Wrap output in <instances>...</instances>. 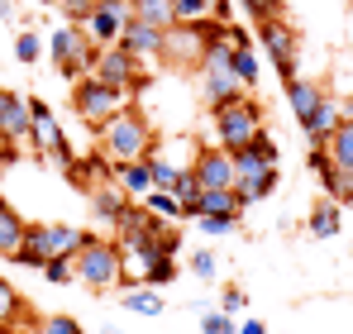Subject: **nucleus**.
<instances>
[{"label": "nucleus", "instance_id": "nucleus-47", "mask_svg": "<svg viewBox=\"0 0 353 334\" xmlns=\"http://www.w3.org/2000/svg\"><path fill=\"white\" fill-rule=\"evenodd\" d=\"M10 96H14V91H5V86H0V119H5V106H10Z\"/></svg>", "mask_w": 353, "mask_h": 334}, {"label": "nucleus", "instance_id": "nucleus-41", "mask_svg": "<svg viewBox=\"0 0 353 334\" xmlns=\"http://www.w3.org/2000/svg\"><path fill=\"white\" fill-rule=\"evenodd\" d=\"M215 10V0H176V19H205Z\"/></svg>", "mask_w": 353, "mask_h": 334}, {"label": "nucleus", "instance_id": "nucleus-49", "mask_svg": "<svg viewBox=\"0 0 353 334\" xmlns=\"http://www.w3.org/2000/svg\"><path fill=\"white\" fill-rule=\"evenodd\" d=\"M101 334H115V330H101Z\"/></svg>", "mask_w": 353, "mask_h": 334}, {"label": "nucleus", "instance_id": "nucleus-21", "mask_svg": "<svg viewBox=\"0 0 353 334\" xmlns=\"http://www.w3.org/2000/svg\"><path fill=\"white\" fill-rule=\"evenodd\" d=\"M243 210H248V206L239 201L234 186H225V191H201V201H196V220H201V215H234L239 220Z\"/></svg>", "mask_w": 353, "mask_h": 334}, {"label": "nucleus", "instance_id": "nucleus-6", "mask_svg": "<svg viewBox=\"0 0 353 334\" xmlns=\"http://www.w3.org/2000/svg\"><path fill=\"white\" fill-rule=\"evenodd\" d=\"M96 53H101V48L86 39L81 24H62V29H53V39H48V57H53V67H58L62 77H72V81L91 77Z\"/></svg>", "mask_w": 353, "mask_h": 334}, {"label": "nucleus", "instance_id": "nucleus-11", "mask_svg": "<svg viewBox=\"0 0 353 334\" xmlns=\"http://www.w3.org/2000/svg\"><path fill=\"white\" fill-rule=\"evenodd\" d=\"M91 77L110 81V86H119V91H139V86H143V57H134L129 48H119V43H105V48L96 53Z\"/></svg>", "mask_w": 353, "mask_h": 334}, {"label": "nucleus", "instance_id": "nucleus-15", "mask_svg": "<svg viewBox=\"0 0 353 334\" xmlns=\"http://www.w3.org/2000/svg\"><path fill=\"white\" fill-rule=\"evenodd\" d=\"M163 34L168 29H153V24H143V19H129L124 24V34H119V48H129L134 57H163Z\"/></svg>", "mask_w": 353, "mask_h": 334}, {"label": "nucleus", "instance_id": "nucleus-19", "mask_svg": "<svg viewBox=\"0 0 353 334\" xmlns=\"http://www.w3.org/2000/svg\"><path fill=\"white\" fill-rule=\"evenodd\" d=\"M29 124H34V115H29V96H10L5 119H0V134L14 139V144L24 148V144H29Z\"/></svg>", "mask_w": 353, "mask_h": 334}, {"label": "nucleus", "instance_id": "nucleus-42", "mask_svg": "<svg viewBox=\"0 0 353 334\" xmlns=\"http://www.w3.org/2000/svg\"><path fill=\"white\" fill-rule=\"evenodd\" d=\"M253 19H268V14H282V0H239Z\"/></svg>", "mask_w": 353, "mask_h": 334}, {"label": "nucleus", "instance_id": "nucleus-32", "mask_svg": "<svg viewBox=\"0 0 353 334\" xmlns=\"http://www.w3.org/2000/svg\"><path fill=\"white\" fill-rule=\"evenodd\" d=\"M43 48H48V43H43L39 34H29V29H24V34L14 39V57H19L24 67H29V62H39V57H43Z\"/></svg>", "mask_w": 353, "mask_h": 334}, {"label": "nucleus", "instance_id": "nucleus-13", "mask_svg": "<svg viewBox=\"0 0 353 334\" xmlns=\"http://www.w3.org/2000/svg\"><path fill=\"white\" fill-rule=\"evenodd\" d=\"M201 53H205V34H201L196 19H181V24H172V29L163 34V57H168V62H186V67H196Z\"/></svg>", "mask_w": 353, "mask_h": 334}, {"label": "nucleus", "instance_id": "nucleus-24", "mask_svg": "<svg viewBox=\"0 0 353 334\" xmlns=\"http://www.w3.org/2000/svg\"><path fill=\"white\" fill-rule=\"evenodd\" d=\"M320 96H325V91H320L315 81H301V77H292V81H287V106H292L296 119H305V115L315 110V106H320Z\"/></svg>", "mask_w": 353, "mask_h": 334}, {"label": "nucleus", "instance_id": "nucleus-8", "mask_svg": "<svg viewBox=\"0 0 353 334\" xmlns=\"http://www.w3.org/2000/svg\"><path fill=\"white\" fill-rule=\"evenodd\" d=\"M258 43H263V53L268 62L277 67V77H282V86L296 77V29L287 14H268V19H258Z\"/></svg>", "mask_w": 353, "mask_h": 334}, {"label": "nucleus", "instance_id": "nucleus-43", "mask_svg": "<svg viewBox=\"0 0 353 334\" xmlns=\"http://www.w3.org/2000/svg\"><path fill=\"white\" fill-rule=\"evenodd\" d=\"M225 43H234V48H248V43H253V34H248L243 24H225Z\"/></svg>", "mask_w": 353, "mask_h": 334}, {"label": "nucleus", "instance_id": "nucleus-31", "mask_svg": "<svg viewBox=\"0 0 353 334\" xmlns=\"http://www.w3.org/2000/svg\"><path fill=\"white\" fill-rule=\"evenodd\" d=\"M230 67H234V77L248 91L258 86V53H253V43H248V48H234V62H230Z\"/></svg>", "mask_w": 353, "mask_h": 334}, {"label": "nucleus", "instance_id": "nucleus-22", "mask_svg": "<svg viewBox=\"0 0 353 334\" xmlns=\"http://www.w3.org/2000/svg\"><path fill=\"white\" fill-rule=\"evenodd\" d=\"M134 19H143V24H153V29L181 24V19H176V0H134Z\"/></svg>", "mask_w": 353, "mask_h": 334}, {"label": "nucleus", "instance_id": "nucleus-3", "mask_svg": "<svg viewBox=\"0 0 353 334\" xmlns=\"http://www.w3.org/2000/svg\"><path fill=\"white\" fill-rule=\"evenodd\" d=\"M86 239L91 234L77 229V224H43V220L24 224V248L14 253V263L19 268H43L48 258H77Z\"/></svg>", "mask_w": 353, "mask_h": 334}, {"label": "nucleus", "instance_id": "nucleus-40", "mask_svg": "<svg viewBox=\"0 0 353 334\" xmlns=\"http://www.w3.org/2000/svg\"><path fill=\"white\" fill-rule=\"evenodd\" d=\"M39 334H86V330H81L72 315H48V320L39 325Z\"/></svg>", "mask_w": 353, "mask_h": 334}, {"label": "nucleus", "instance_id": "nucleus-30", "mask_svg": "<svg viewBox=\"0 0 353 334\" xmlns=\"http://www.w3.org/2000/svg\"><path fill=\"white\" fill-rule=\"evenodd\" d=\"M143 206H148L153 215H163V220H176V224H181V201H176L172 191H158V186H153V191L143 196Z\"/></svg>", "mask_w": 353, "mask_h": 334}, {"label": "nucleus", "instance_id": "nucleus-33", "mask_svg": "<svg viewBox=\"0 0 353 334\" xmlns=\"http://www.w3.org/2000/svg\"><path fill=\"white\" fill-rule=\"evenodd\" d=\"M201 334H239V325L225 311H201Z\"/></svg>", "mask_w": 353, "mask_h": 334}, {"label": "nucleus", "instance_id": "nucleus-16", "mask_svg": "<svg viewBox=\"0 0 353 334\" xmlns=\"http://www.w3.org/2000/svg\"><path fill=\"white\" fill-rule=\"evenodd\" d=\"M301 129H305L310 144H330V134L339 129V101L334 96H320V106L301 119Z\"/></svg>", "mask_w": 353, "mask_h": 334}, {"label": "nucleus", "instance_id": "nucleus-35", "mask_svg": "<svg viewBox=\"0 0 353 334\" xmlns=\"http://www.w3.org/2000/svg\"><path fill=\"white\" fill-rule=\"evenodd\" d=\"M172 282H176V258L158 253V263L148 268V286H172Z\"/></svg>", "mask_w": 353, "mask_h": 334}, {"label": "nucleus", "instance_id": "nucleus-5", "mask_svg": "<svg viewBox=\"0 0 353 334\" xmlns=\"http://www.w3.org/2000/svg\"><path fill=\"white\" fill-rule=\"evenodd\" d=\"M72 268H77V282L91 286L96 296L124 286V263H119V244L115 239H96V234H91V239L81 244V253L72 258Z\"/></svg>", "mask_w": 353, "mask_h": 334}, {"label": "nucleus", "instance_id": "nucleus-37", "mask_svg": "<svg viewBox=\"0 0 353 334\" xmlns=\"http://www.w3.org/2000/svg\"><path fill=\"white\" fill-rule=\"evenodd\" d=\"M191 273L201 282H215V273H220V258L210 253V248H201V253H191Z\"/></svg>", "mask_w": 353, "mask_h": 334}, {"label": "nucleus", "instance_id": "nucleus-48", "mask_svg": "<svg viewBox=\"0 0 353 334\" xmlns=\"http://www.w3.org/2000/svg\"><path fill=\"white\" fill-rule=\"evenodd\" d=\"M10 10H14V5H10V0H0V19H10Z\"/></svg>", "mask_w": 353, "mask_h": 334}, {"label": "nucleus", "instance_id": "nucleus-18", "mask_svg": "<svg viewBox=\"0 0 353 334\" xmlns=\"http://www.w3.org/2000/svg\"><path fill=\"white\" fill-rule=\"evenodd\" d=\"M115 181L134 196V201H143L148 191H153V167L148 158H134V163H115Z\"/></svg>", "mask_w": 353, "mask_h": 334}, {"label": "nucleus", "instance_id": "nucleus-14", "mask_svg": "<svg viewBox=\"0 0 353 334\" xmlns=\"http://www.w3.org/2000/svg\"><path fill=\"white\" fill-rule=\"evenodd\" d=\"M196 72H201V101H205L210 110H215V106H230V101H239V96L248 91L234 77V67H205V62H201Z\"/></svg>", "mask_w": 353, "mask_h": 334}, {"label": "nucleus", "instance_id": "nucleus-39", "mask_svg": "<svg viewBox=\"0 0 353 334\" xmlns=\"http://www.w3.org/2000/svg\"><path fill=\"white\" fill-rule=\"evenodd\" d=\"M53 5L62 10V19H67V24H81V19L91 14V5H96V0H53Z\"/></svg>", "mask_w": 353, "mask_h": 334}, {"label": "nucleus", "instance_id": "nucleus-36", "mask_svg": "<svg viewBox=\"0 0 353 334\" xmlns=\"http://www.w3.org/2000/svg\"><path fill=\"white\" fill-rule=\"evenodd\" d=\"M39 273H43V277L53 282V286H67V282L77 277V268H72V258H48V263H43Z\"/></svg>", "mask_w": 353, "mask_h": 334}, {"label": "nucleus", "instance_id": "nucleus-46", "mask_svg": "<svg viewBox=\"0 0 353 334\" xmlns=\"http://www.w3.org/2000/svg\"><path fill=\"white\" fill-rule=\"evenodd\" d=\"M339 119H349V124H353V101H339Z\"/></svg>", "mask_w": 353, "mask_h": 334}, {"label": "nucleus", "instance_id": "nucleus-34", "mask_svg": "<svg viewBox=\"0 0 353 334\" xmlns=\"http://www.w3.org/2000/svg\"><path fill=\"white\" fill-rule=\"evenodd\" d=\"M196 224H201V234H210V239H225V234H234V229H239L234 215H201Z\"/></svg>", "mask_w": 353, "mask_h": 334}, {"label": "nucleus", "instance_id": "nucleus-4", "mask_svg": "<svg viewBox=\"0 0 353 334\" xmlns=\"http://www.w3.org/2000/svg\"><path fill=\"white\" fill-rule=\"evenodd\" d=\"M210 124H215V144L230 148V153H239L243 144H253V139L263 134V106H258L253 91H243L230 106H215V110H210Z\"/></svg>", "mask_w": 353, "mask_h": 334}, {"label": "nucleus", "instance_id": "nucleus-38", "mask_svg": "<svg viewBox=\"0 0 353 334\" xmlns=\"http://www.w3.org/2000/svg\"><path fill=\"white\" fill-rule=\"evenodd\" d=\"M305 163H310V172H315L320 181L334 172V158H330V148H325V144H310V158H305Z\"/></svg>", "mask_w": 353, "mask_h": 334}, {"label": "nucleus", "instance_id": "nucleus-45", "mask_svg": "<svg viewBox=\"0 0 353 334\" xmlns=\"http://www.w3.org/2000/svg\"><path fill=\"white\" fill-rule=\"evenodd\" d=\"M239 334H268V325L253 315V320H243V325H239Z\"/></svg>", "mask_w": 353, "mask_h": 334}, {"label": "nucleus", "instance_id": "nucleus-23", "mask_svg": "<svg viewBox=\"0 0 353 334\" xmlns=\"http://www.w3.org/2000/svg\"><path fill=\"white\" fill-rule=\"evenodd\" d=\"M339 224H344V206H339V201H325V206H315V210H310L305 229H310L315 239H334V234H339Z\"/></svg>", "mask_w": 353, "mask_h": 334}, {"label": "nucleus", "instance_id": "nucleus-17", "mask_svg": "<svg viewBox=\"0 0 353 334\" xmlns=\"http://www.w3.org/2000/svg\"><path fill=\"white\" fill-rule=\"evenodd\" d=\"M24 215L10 206V201H0V258H10L14 263V253L24 248Z\"/></svg>", "mask_w": 353, "mask_h": 334}, {"label": "nucleus", "instance_id": "nucleus-10", "mask_svg": "<svg viewBox=\"0 0 353 334\" xmlns=\"http://www.w3.org/2000/svg\"><path fill=\"white\" fill-rule=\"evenodd\" d=\"M129 19H134V0H96L91 14L81 19V29H86V39L96 48H105V43H119Z\"/></svg>", "mask_w": 353, "mask_h": 334}, {"label": "nucleus", "instance_id": "nucleus-28", "mask_svg": "<svg viewBox=\"0 0 353 334\" xmlns=\"http://www.w3.org/2000/svg\"><path fill=\"white\" fill-rule=\"evenodd\" d=\"M320 186L330 191V201H339V206H353V167H334V172H330Z\"/></svg>", "mask_w": 353, "mask_h": 334}, {"label": "nucleus", "instance_id": "nucleus-1", "mask_svg": "<svg viewBox=\"0 0 353 334\" xmlns=\"http://www.w3.org/2000/svg\"><path fill=\"white\" fill-rule=\"evenodd\" d=\"M96 148L110 158V163H134V158H148L153 148H158V139H153V124H148V115L139 110V106H124L115 110L105 124H96Z\"/></svg>", "mask_w": 353, "mask_h": 334}, {"label": "nucleus", "instance_id": "nucleus-9", "mask_svg": "<svg viewBox=\"0 0 353 334\" xmlns=\"http://www.w3.org/2000/svg\"><path fill=\"white\" fill-rule=\"evenodd\" d=\"M29 115H34V124H29V144L43 153V158H53V163H72V153H67V139H62V124L53 106L48 101H39V96H29Z\"/></svg>", "mask_w": 353, "mask_h": 334}, {"label": "nucleus", "instance_id": "nucleus-20", "mask_svg": "<svg viewBox=\"0 0 353 334\" xmlns=\"http://www.w3.org/2000/svg\"><path fill=\"white\" fill-rule=\"evenodd\" d=\"M129 201H134V196H129V191H124L119 181H101V186L91 191V210H96L101 220H110V224L119 220V210H124Z\"/></svg>", "mask_w": 353, "mask_h": 334}, {"label": "nucleus", "instance_id": "nucleus-27", "mask_svg": "<svg viewBox=\"0 0 353 334\" xmlns=\"http://www.w3.org/2000/svg\"><path fill=\"white\" fill-rule=\"evenodd\" d=\"M176 201H181V220H196V201H201V181L191 177V167L176 177V191H172Z\"/></svg>", "mask_w": 353, "mask_h": 334}, {"label": "nucleus", "instance_id": "nucleus-29", "mask_svg": "<svg viewBox=\"0 0 353 334\" xmlns=\"http://www.w3.org/2000/svg\"><path fill=\"white\" fill-rule=\"evenodd\" d=\"M24 315V301H19V291L10 286V282L0 277V330H14V320Z\"/></svg>", "mask_w": 353, "mask_h": 334}, {"label": "nucleus", "instance_id": "nucleus-12", "mask_svg": "<svg viewBox=\"0 0 353 334\" xmlns=\"http://www.w3.org/2000/svg\"><path fill=\"white\" fill-rule=\"evenodd\" d=\"M191 177L201 181V191H225V186H234V153L230 148H201L196 153V163H191Z\"/></svg>", "mask_w": 353, "mask_h": 334}, {"label": "nucleus", "instance_id": "nucleus-44", "mask_svg": "<svg viewBox=\"0 0 353 334\" xmlns=\"http://www.w3.org/2000/svg\"><path fill=\"white\" fill-rule=\"evenodd\" d=\"M243 306H248V296H243L239 286H230V291H225V315H239Z\"/></svg>", "mask_w": 353, "mask_h": 334}, {"label": "nucleus", "instance_id": "nucleus-26", "mask_svg": "<svg viewBox=\"0 0 353 334\" xmlns=\"http://www.w3.org/2000/svg\"><path fill=\"white\" fill-rule=\"evenodd\" d=\"M330 158H334V167H353V124L349 119H339V129L330 134Z\"/></svg>", "mask_w": 353, "mask_h": 334}, {"label": "nucleus", "instance_id": "nucleus-2", "mask_svg": "<svg viewBox=\"0 0 353 334\" xmlns=\"http://www.w3.org/2000/svg\"><path fill=\"white\" fill-rule=\"evenodd\" d=\"M277 167H282V148L268 139V134H258L253 144H243L234 153V191L243 206H253V201H263L272 186H277Z\"/></svg>", "mask_w": 353, "mask_h": 334}, {"label": "nucleus", "instance_id": "nucleus-25", "mask_svg": "<svg viewBox=\"0 0 353 334\" xmlns=\"http://www.w3.org/2000/svg\"><path fill=\"white\" fill-rule=\"evenodd\" d=\"M119 306H124L129 315H163V311H168L158 291H139V286H129V291L119 296Z\"/></svg>", "mask_w": 353, "mask_h": 334}, {"label": "nucleus", "instance_id": "nucleus-7", "mask_svg": "<svg viewBox=\"0 0 353 334\" xmlns=\"http://www.w3.org/2000/svg\"><path fill=\"white\" fill-rule=\"evenodd\" d=\"M124 106H129V91H119V86L101 81V77H81L77 91H72V110L81 115L91 129L105 124V119H110L115 110H124Z\"/></svg>", "mask_w": 353, "mask_h": 334}]
</instances>
